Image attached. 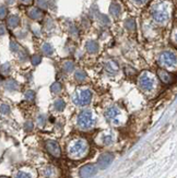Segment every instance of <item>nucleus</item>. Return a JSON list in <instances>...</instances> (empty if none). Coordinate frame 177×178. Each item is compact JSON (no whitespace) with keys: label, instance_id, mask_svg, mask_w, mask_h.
<instances>
[{"label":"nucleus","instance_id":"9d476101","mask_svg":"<svg viewBox=\"0 0 177 178\" xmlns=\"http://www.w3.org/2000/svg\"><path fill=\"white\" fill-rule=\"evenodd\" d=\"M118 115H119V109L116 106L109 107L108 109L106 110V113H105V117L109 121H115V119L117 118Z\"/></svg>","mask_w":177,"mask_h":178},{"label":"nucleus","instance_id":"dca6fc26","mask_svg":"<svg viewBox=\"0 0 177 178\" xmlns=\"http://www.w3.org/2000/svg\"><path fill=\"white\" fill-rule=\"evenodd\" d=\"M19 23H20V20L16 15H12V17H10L8 20V24L10 28H15V26L19 25Z\"/></svg>","mask_w":177,"mask_h":178},{"label":"nucleus","instance_id":"aec40b11","mask_svg":"<svg viewBox=\"0 0 177 178\" xmlns=\"http://www.w3.org/2000/svg\"><path fill=\"white\" fill-rule=\"evenodd\" d=\"M44 176L46 178H52L55 175V170L52 166H47L45 170H44Z\"/></svg>","mask_w":177,"mask_h":178},{"label":"nucleus","instance_id":"39448f33","mask_svg":"<svg viewBox=\"0 0 177 178\" xmlns=\"http://www.w3.org/2000/svg\"><path fill=\"white\" fill-rule=\"evenodd\" d=\"M78 125L82 129H90L94 125V119H93L92 113L89 110H83L80 113L78 116Z\"/></svg>","mask_w":177,"mask_h":178},{"label":"nucleus","instance_id":"c85d7f7f","mask_svg":"<svg viewBox=\"0 0 177 178\" xmlns=\"http://www.w3.org/2000/svg\"><path fill=\"white\" fill-rule=\"evenodd\" d=\"M103 143L106 145H109L113 143V137L112 136H105V137L103 138Z\"/></svg>","mask_w":177,"mask_h":178},{"label":"nucleus","instance_id":"7c9ffc66","mask_svg":"<svg viewBox=\"0 0 177 178\" xmlns=\"http://www.w3.org/2000/svg\"><path fill=\"white\" fill-rule=\"evenodd\" d=\"M10 48H11V50H12V52H19V49H20L19 45L16 44L15 42H11V44H10Z\"/></svg>","mask_w":177,"mask_h":178},{"label":"nucleus","instance_id":"2f4dec72","mask_svg":"<svg viewBox=\"0 0 177 178\" xmlns=\"http://www.w3.org/2000/svg\"><path fill=\"white\" fill-rule=\"evenodd\" d=\"M38 125L39 126H44V123H45V121H46V117L44 115H41V116H38Z\"/></svg>","mask_w":177,"mask_h":178},{"label":"nucleus","instance_id":"b1692460","mask_svg":"<svg viewBox=\"0 0 177 178\" xmlns=\"http://www.w3.org/2000/svg\"><path fill=\"white\" fill-rule=\"evenodd\" d=\"M106 68H107V70L111 71V73H114V72L117 71V65H116L114 61H111V62L107 63Z\"/></svg>","mask_w":177,"mask_h":178},{"label":"nucleus","instance_id":"6ab92c4d","mask_svg":"<svg viewBox=\"0 0 177 178\" xmlns=\"http://www.w3.org/2000/svg\"><path fill=\"white\" fill-rule=\"evenodd\" d=\"M66 107V103L63 101V99H56V102H55V108L58 110V112H61V110L65 109Z\"/></svg>","mask_w":177,"mask_h":178},{"label":"nucleus","instance_id":"2eb2a0df","mask_svg":"<svg viewBox=\"0 0 177 178\" xmlns=\"http://www.w3.org/2000/svg\"><path fill=\"white\" fill-rule=\"evenodd\" d=\"M29 15H30V18H32L33 20H38L42 17V11L36 8H33L29 11Z\"/></svg>","mask_w":177,"mask_h":178},{"label":"nucleus","instance_id":"c9c22d12","mask_svg":"<svg viewBox=\"0 0 177 178\" xmlns=\"http://www.w3.org/2000/svg\"><path fill=\"white\" fill-rule=\"evenodd\" d=\"M134 2H137V3H140V5H142V3H145L148 1V0H134Z\"/></svg>","mask_w":177,"mask_h":178},{"label":"nucleus","instance_id":"4468645a","mask_svg":"<svg viewBox=\"0 0 177 178\" xmlns=\"http://www.w3.org/2000/svg\"><path fill=\"white\" fill-rule=\"evenodd\" d=\"M109 11H111V14L114 15V17H118L120 14V11H121V8L118 3H112L111 5V8H109Z\"/></svg>","mask_w":177,"mask_h":178},{"label":"nucleus","instance_id":"f03ea898","mask_svg":"<svg viewBox=\"0 0 177 178\" xmlns=\"http://www.w3.org/2000/svg\"><path fill=\"white\" fill-rule=\"evenodd\" d=\"M152 17L158 23H165L169 19V11L166 3H158L152 10Z\"/></svg>","mask_w":177,"mask_h":178},{"label":"nucleus","instance_id":"473e14b6","mask_svg":"<svg viewBox=\"0 0 177 178\" xmlns=\"http://www.w3.org/2000/svg\"><path fill=\"white\" fill-rule=\"evenodd\" d=\"M5 14H7V9L5 7H0V19L5 18Z\"/></svg>","mask_w":177,"mask_h":178},{"label":"nucleus","instance_id":"5701e85b","mask_svg":"<svg viewBox=\"0 0 177 178\" xmlns=\"http://www.w3.org/2000/svg\"><path fill=\"white\" fill-rule=\"evenodd\" d=\"M10 65L9 63H5V65H2L1 66V68H0V71H1V73L3 74V76H8L9 73H10Z\"/></svg>","mask_w":177,"mask_h":178},{"label":"nucleus","instance_id":"72a5a7b5","mask_svg":"<svg viewBox=\"0 0 177 178\" xmlns=\"http://www.w3.org/2000/svg\"><path fill=\"white\" fill-rule=\"evenodd\" d=\"M24 128L26 131H31V130L33 129V123H31V121H27V123L24 125Z\"/></svg>","mask_w":177,"mask_h":178},{"label":"nucleus","instance_id":"4be33fe9","mask_svg":"<svg viewBox=\"0 0 177 178\" xmlns=\"http://www.w3.org/2000/svg\"><path fill=\"white\" fill-rule=\"evenodd\" d=\"M50 91H52L53 94L59 93L60 91H61V84H60V83H58V82L54 83V84L50 86Z\"/></svg>","mask_w":177,"mask_h":178},{"label":"nucleus","instance_id":"a211bd4d","mask_svg":"<svg viewBox=\"0 0 177 178\" xmlns=\"http://www.w3.org/2000/svg\"><path fill=\"white\" fill-rule=\"evenodd\" d=\"M42 52L45 54V55L49 56V55H52L53 52H54V49H53V47L52 45H49V44H44L43 46H42Z\"/></svg>","mask_w":177,"mask_h":178},{"label":"nucleus","instance_id":"e433bc0d","mask_svg":"<svg viewBox=\"0 0 177 178\" xmlns=\"http://www.w3.org/2000/svg\"><path fill=\"white\" fill-rule=\"evenodd\" d=\"M5 28H3V26H0V35H3V34H5Z\"/></svg>","mask_w":177,"mask_h":178},{"label":"nucleus","instance_id":"f704fd0d","mask_svg":"<svg viewBox=\"0 0 177 178\" xmlns=\"http://www.w3.org/2000/svg\"><path fill=\"white\" fill-rule=\"evenodd\" d=\"M38 5L42 8H46L47 7V0H38Z\"/></svg>","mask_w":177,"mask_h":178},{"label":"nucleus","instance_id":"c756f323","mask_svg":"<svg viewBox=\"0 0 177 178\" xmlns=\"http://www.w3.org/2000/svg\"><path fill=\"white\" fill-rule=\"evenodd\" d=\"M15 178H32V177H31V175H29L27 173L19 172V173H18V174L15 175Z\"/></svg>","mask_w":177,"mask_h":178},{"label":"nucleus","instance_id":"f3484780","mask_svg":"<svg viewBox=\"0 0 177 178\" xmlns=\"http://www.w3.org/2000/svg\"><path fill=\"white\" fill-rule=\"evenodd\" d=\"M74 79L77 81H79V82H82V81H84L87 79V74H85L84 71H82V70H78L74 73Z\"/></svg>","mask_w":177,"mask_h":178},{"label":"nucleus","instance_id":"4c0bfd02","mask_svg":"<svg viewBox=\"0 0 177 178\" xmlns=\"http://www.w3.org/2000/svg\"><path fill=\"white\" fill-rule=\"evenodd\" d=\"M23 3H31L32 2V0H21Z\"/></svg>","mask_w":177,"mask_h":178},{"label":"nucleus","instance_id":"bb28decb","mask_svg":"<svg viewBox=\"0 0 177 178\" xmlns=\"http://www.w3.org/2000/svg\"><path fill=\"white\" fill-rule=\"evenodd\" d=\"M24 96H25V99H26V101L32 102L33 99H34V97H35V93H34L33 91H27Z\"/></svg>","mask_w":177,"mask_h":178},{"label":"nucleus","instance_id":"f8f14e48","mask_svg":"<svg viewBox=\"0 0 177 178\" xmlns=\"http://www.w3.org/2000/svg\"><path fill=\"white\" fill-rule=\"evenodd\" d=\"M158 77H160V79H161V81L163 83H169L171 82V79H172L171 74L166 70H160L158 71Z\"/></svg>","mask_w":177,"mask_h":178},{"label":"nucleus","instance_id":"393cba45","mask_svg":"<svg viewBox=\"0 0 177 178\" xmlns=\"http://www.w3.org/2000/svg\"><path fill=\"white\" fill-rule=\"evenodd\" d=\"M0 113H1L2 115H8L9 113H10V107H9V105H7V104L0 105Z\"/></svg>","mask_w":177,"mask_h":178},{"label":"nucleus","instance_id":"cd10ccee","mask_svg":"<svg viewBox=\"0 0 177 178\" xmlns=\"http://www.w3.org/2000/svg\"><path fill=\"white\" fill-rule=\"evenodd\" d=\"M126 28L128 29V30H134V28H136V23H134V20H128V21L126 22Z\"/></svg>","mask_w":177,"mask_h":178},{"label":"nucleus","instance_id":"6e6552de","mask_svg":"<svg viewBox=\"0 0 177 178\" xmlns=\"http://www.w3.org/2000/svg\"><path fill=\"white\" fill-rule=\"evenodd\" d=\"M114 161V155L111 153H105V154H102L100 156V159H98V166L101 167L102 170H105L109 165L112 164V162Z\"/></svg>","mask_w":177,"mask_h":178},{"label":"nucleus","instance_id":"7ed1b4c3","mask_svg":"<svg viewBox=\"0 0 177 178\" xmlns=\"http://www.w3.org/2000/svg\"><path fill=\"white\" fill-rule=\"evenodd\" d=\"M138 83H139V86L142 91H145V92H151L153 89L155 88L156 80L151 73H149V72H143V73H141V76L139 77Z\"/></svg>","mask_w":177,"mask_h":178},{"label":"nucleus","instance_id":"ddd939ff","mask_svg":"<svg viewBox=\"0 0 177 178\" xmlns=\"http://www.w3.org/2000/svg\"><path fill=\"white\" fill-rule=\"evenodd\" d=\"M5 88L8 91H16L19 89V85L14 80H7L5 82Z\"/></svg>","mask_w":177,"mask_h":178},{"label":"nucleus","instance_id":"f257e3e1","mask_svg":"<svg viewBox=\"0 0 177 178\" xmlns=\"http://www.w3.org/2000/svg\"><path fill=\"white\" fill-rule=\"evenodd\" d=\"M87 143L85 140L79 139L76 140L71 143L69 146V155L72 159H81L82 156H84L87 152Z\"/></svg>","mask_w":177,"mask_h":178},{"label":"nucleus","instance_id":"412c9836","mask_svg":"<svg viewBox=\"0 0 177 178\" xmlns=\"http://www.w3.org/2000/svg\"><path fill=\"white\" fill-rule=\"evenodd\" d=\"M74 68V63L72 61H67V62L63 63V70H65L67 73L71 72Z\"/></svg>","mask_w":177,"mask_h":178},{"label":"nucleus","instance_id":"20e7f679","mask_svg":"<svg viewBox=\"0 0 177 178\" xmlns=\"http://www.w3.org/2000/svg\"><path fill=\"white\" fill-rule=\"evenodd\" d=\"M92 99V92L90 90H81L78 91L73 94L72 96V101L76 105H79V106H84L87 105L91 102Z\"/></svg>","mask_w":177,"mask_h":178},{"label":"nucleus","instance_id":"1a4fd4ad","mask_svg":"<svg viewBox=\"0 0 177 178\" xmlns=\"http://www.w3.org/2000/svg\"><path fill=\"white\" fill-rule=\"evenodd\" d=\"M46 149L47 151L49 152V154H52L54 157H59L61 152H60V148H59V144H58L56 141H47L46 142Z\"/></svg>","mask_w":177,"mask_h":178},{"label":"nucleus","instance_id":"423d86ee","mask_svg":"<svg viewBox=\"0 0 177 178\" xmlns=\"http://www.w3.org/2000/svg\"><path fill=\"white\" fill-rule=\"evenodd\" d=\"M160 63L167 68H175L176 67V56L172 52H164L160 56Z\"/></svg>","mask_w":177,"mask_h":178},{"label":"nucleus","instance_id":"a878e982","mask_svg":"<svg viewBox=\"0 0 177 178\" xmlns=\"http://www.w3.org/2000/svg\"><path fill=\"white\" fill-rule=\"evenodd\" d=\"M41 61H42V58H41V56H38V55H34L31 58V62H32V65H34V66H37L38 63H41Z\"/></svg>","mask_w":177,"mask_h":178},{"label":"nucleus","instance_id":"9b49d317","mask_svg":"<svg viewBox=\"0 0 177 178\" xmlns=\"http://www.w3.org/2000/svg\"><path fill=\"white\" fill-rule=\"evenodd\" d=\"M87 50L90 54H95V52H97L98 50V44L96 43L95 41H90L87 43Z\"/></svg>","mask_w":177,"mask_h":178},{"label":"nucleus","instance_id":"0eeeda50","mask_svg":"<svg viewBox=\"0 0 177 178\" xmlns=\"http://www.w3.org/2000/svg\"><path fill=\"white\" fill-rule=\"evenodd\" d=\"M96 172H97V168H96L95 165L87 164V165H84L83 167H81V170H80V176H81V178H90L93 175H95Z\"/></svg>","mask_w":177,"mask_h":178}]
</instances>
